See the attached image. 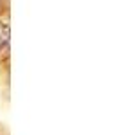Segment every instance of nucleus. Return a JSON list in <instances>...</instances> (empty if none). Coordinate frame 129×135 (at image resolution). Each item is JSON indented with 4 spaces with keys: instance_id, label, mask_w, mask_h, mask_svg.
Instances as JSON below:
<instances>
[{
    "instance_id": "obj_1",
    "label": "nucleus",
    "mask_w": 129,
    "mask_h": 135,
    "mask_svg": "<svg viewBox=\"0 0 129 135\" xmlns=\"http://www.w3.org/2000/svg\"><path fill=\"white\" fill-rule=\"evenodd\" d=\"M9 52V23L0 20V60Z\"/></svg>"
},
{
    "instance_id": "obj_2",
    "label": "nucleus",
    "mask_w": 129,
    "mask_h": 135,
    "mask_svg": "<svg viewBox=\"0 0 129 135\" xmlns=\"http://www.w3.org/2000/svg\"><path fill=\"white\" fill-rule=\"evenodd\" d=\"M0 135H7V133H6V130H4L2 126H0Z\"/></svg>"
}]
</instances>
